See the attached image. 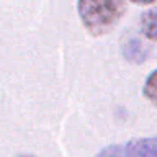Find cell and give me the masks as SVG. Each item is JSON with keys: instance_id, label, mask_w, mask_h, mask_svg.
<instances>
[{"instance_id": "cell-3", "label": "cell", "mask_w": 157, "mask_h": 157, "mask_svg": "<svg viewBox=\"0 0 157 157\" xmlns=\"http://www.w3.org/2000/svg\"><path fill=\"white\" fill-rule=\"evenodd\" d=\"M141 31L147 39L157 41V7L146 10L141 15Z\"/></svg>"}, {"instance_id": "cell-4", "label": "cell", "mask_w": 157, "mask_h": 157, "mask_svg": "<svg viewBox=\"0 0 157 157\" xmlns=\"http://www.w3.org/2000/svg\"><path fill=\"white\" fill-rule=\"evenodd\" d=\"M142 95H144L152 105L157 106V69L147 75L146 82H144V87H142Z\"/></svg>"}, {"instance_id": "cell-1", "label": "cell", "mask_w": 157, "mask_h": 157, "mask_svg": "<svg viewBox=\"0 0 157 157\" xmlns=\"http://www.w3.org/2000/svg\"><path fill=\"white\" fill-rule=\"evenodd\" d=\"M82 25L92 36H103L115 28L126 12L124 0H77Z\"/></svg>"}, {"instance_id": "cell-6", "label": "cell", "mask_w": 157, "mask_h": 157, "mask_svg": "<svg viewBox=\"0 0 157 157\" xmlns=\"http://www.w3.org/2000/svg\"><path fill=\"white\" fill-rule=\"evenodd\" d=\"M131 2L136 5H151V3H155L157 0H131Z\"/></svg>"}, {"instance_id": "cell-5", "label": "cell", "mask_w": 157, "mask_h": 157, "mask_svg": "<svg viewBox=\"0 0 157 157\" xmlns=\"http://www.w3.org/2000/svg\"><path fill=\"white\" fill-rule=\"evenodd\" d=\"M95 157H124V151H123V146L111 144L106 146L105 149H101Z\"/></svg>"}, {"instance_id": "cell-7", "label": "cell", "mask_w": 157, "mask_h": 157, "mask_svg": "<svg viewBox=\"0 0 157 157\" xmlns=\"http://www.w3.org/2000/svg\"><path fill=\"white\" fill-rule=\"evenodd\" d=\"M20 157H34V155H29V154H26V155H20Z\"/></svg>"}, {"instance_id": "cell-2", "label": "cell", "mask_w": 157, "mask_h": 157, "mask_svg": "<svg viewBox=\"0 0 157 157\" xmlns=\"http://www.w3.org/2000/svg\"><path fill=\"white\" fill-rule=\"evenodd\" d=\"M124 157H157V136L131 139L123 146Z\"/></svg>"}]
</instances>
